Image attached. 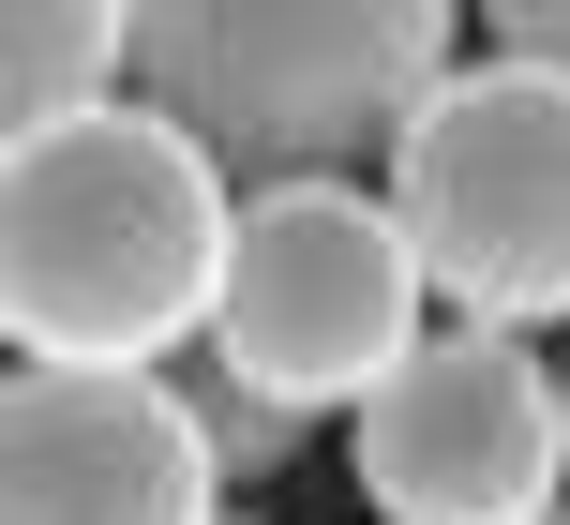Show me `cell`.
I'll return each mask as SVG.
<instances>
[{
	"label": "cell",
	"instance_id": "277c9868",
	"mask_svg": "<svg viewBox=\"0 0 570 525\" xmlns=\"http://www.w3.org/2000/svg\"><path fill=\"white\" fill-rule=\"evenodd\" d=\"M435 330L391 210L361 180H256L226 196V270H210V376L285 420H331Z\"/></svg>",
	"mask_w": 570,
	"mask_h": 525
},
{
	"label": "cell",
	"instance_id": "ba28073f",
	"mask_svg": "<svg viewBox=\"0 0 570 525\" xmlns=\"http://www.w3.org/2000/svg\"><path fill=\"white\" fill-rule=\"evenodd\" d=\"M180 390V420H196V450H210V481H271L285 450H301V420L256 406V390H226V376H166Z\"/></svg>",
	"mask_w": 570,
	"mask_h": 525
},
{
	"label": "cell",
	"instance_id": "3957f363",
	"mask_svg": "<svg viewBox=\"0 0 570 525\" xmlns=\"http://www.w3.org/2000/svg\"><path fill=\"white\" fill-rule=\"evenodd\" d=\"M391 240L451 330H541L570 316V76L511 60H451L421 106L391 120Z\"/></svg>",
	"mask_w": 570,
	"mask_h": 525
},
{
	"label": "cell",
	"instance_id": "30bf717a",
	"mask_svg": "<svg viewBox=\"0 0 570 525\" xmlns=\"http://www.w3.org/2000/svg\"><path fill=\"white\" fill-rule=\"evenodd\" d=\"M556 450H570V376H556Z\"/></svg>",
	"mask_w": 570,
	"mask_h": 525
},
{
	"label": "cell",
	"instance_id": "7c38bea8",
	"mask_svg": "<svg viewBox=\"0 0 570 525\" xmlns=\"http://www.w3.org/2000/svg\"><path fill=\"white\" fill-rule=\"evenodd\" d=\"M541 525H570V496H556V511H541Z\"/></svg>",
	"mask_w": 570,
	"mask_h": 525
},
{
	"label": "cell",
	"instance_id": "6da1fadb",
	"mask_svg": "<svg viewBox=\"0 0 570 525\" xmlns=\"http://www.w3.org/2000/svg\"><path fill=\"white\" fill-rule=\"evenodd\" d=\"M226 180L136 90L0 150V346L30 376H150L210 330Z\"/></svg>",
	"mask_w": 570,
	"mask_h": 525
},
{
	"label": "cell",
	"instance_id": "7a4b0ae2",
	"mask_svg": "<svg viewBox=\"0 0 570 525\" xmlns=\"http://www.w3.org/2000/svg\"><path fill=\"white\" fill-rule=\"evenodd\" d=\"M451 76L435 0H150L120 16V90L210 150V180H345Z\"/></svg>",
	"mask_w": 570,
	"mask_h": 525
},
{
	"label": "cell",
	"instance_id": "9c48e42d",
	"mask_svg": "<svg viewBox=\"0 0 570 525\" xmlns=\"http://www.w3.org/2000/svg\"><path fill=\"white\" fill-rule=\"evenodd\" d=\"M481 60H511V76H570V0H495V46Z\"/></svg>",
	"mask_w": 570,
	"mask_h": 525
},
{
	"label": "cell",
	"instance_id": "5b68a950",
	"mask_svg": "<svg viewBox=\"0 0 570 525\" xmlns=\"http://www.w3.org/2000/svg\"><path fill=\"white\" fill-rule=\"evenodd\" d=\"M556 481H570L556 360L511 346V330H451L435 316L361 390V496H375V525H541Z\"/></svg>",
	"mask_w": 570,
	"mask_h": 525
},
{
	"label": "cell",
	"instance_id": "8992f818",
	"mask_svg": "<svg viewBox=\"0 0 570 525\" xmlns=\"http://www.w3.org/2000/svg\"><path fill=\"white\" fill-rule=\"evenodd\" d=\"M210 496L166 376H0V525H210Z\"/></svg>",
	"mask_w": 570,
	"mask_h": 525
},
{
	"label": "cell",
	"instance_id": "8fae6325",
	"mask_svg": "<svg viewBox=\"0 0 570 525\" xmlns=\"http://www.w3.org/2000/svg\"><path fill=\"white\" fill-rule=\"evenodd\" d=\"M210 525H256V511H210Z\"/></svg>",
	"mask_w": 570,
	"mask_h": 525
},
{
	"label": "cell",
	"instance_id": "52a82bcc",
	"mask_svg": "<svg viewBox=\"0 0 570 525\" xmlns=\"http://www.w3.org/2000/svg\"><path fill=\"white\" fill-rule=\"evenodd\" d=\"M120 90V16H76V0H16L0 16V150L46 136L60 106H106Z\"/></svg>",
	"mask_w": 570,
	"mask_h": 525
}]
</instances>
